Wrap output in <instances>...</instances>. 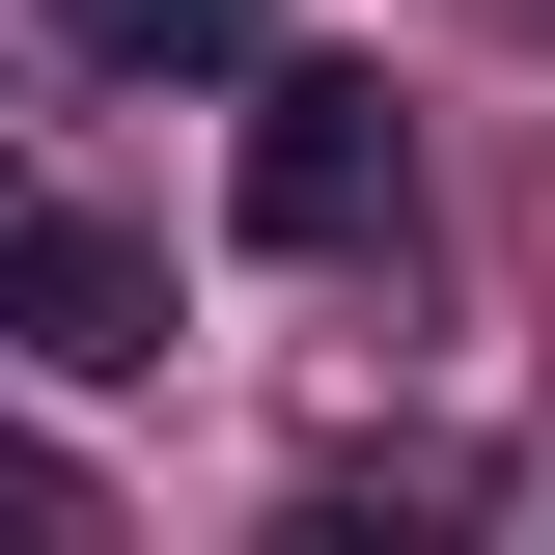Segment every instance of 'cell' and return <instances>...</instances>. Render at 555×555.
I'll return each instance as SVG.
<instances>
[{"mask_svg":"<svg viewBox=\"0 0 555 555\" xmlns=\"http://www.w3.org/2000/svg\"><path fill=\"white\" fill-rule=\"evenodd\" d=\"M56 56H112V83H222V56H278V0H56Z\"/></svg>","mask_w":555,"mask_h":555,"instance_id":"3","label":"cell"},{"mask_svg":"<svg viewBox=\"0 0 555 555\" xmlns=\"http://www.w3.org/2000/svg\"><path fill=\"white\" fill-rule=\"evenodd\" d=\"M0 334H28V361H167L139 222H83V195H28V167H0Z\"/></svg>","mask_w":555,"mask_h":555,"instance_id":"2","label":"cell"},{"mask_svg":"<svg viewBox=\"0 0 555 555\" xmlns=\"http://www.w3.org/2000/svg\"><path fill=\"white\" fill-rule=\"evenodd\" d=\"M222 195H250V250H306V278H334V250H389V222H416V139H389V83H361V56H278Z\"/></svg>","mask_w":555,"mask_h":555,"instance_id":"1","label":"cell"}]
</instances>
